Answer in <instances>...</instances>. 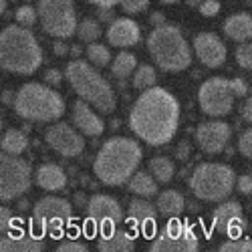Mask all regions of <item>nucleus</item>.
<instances>
[{
  "mask_svg": "<svg viewBox=\"0 0 252 252\" xmlns=\"http://www.w3.org/2000/svg\"><path fill=\"white\" fill-rule=\"evenodd\" d=\"M180 105L178 99L161 87L145 89L129 111L131 131L150 145H163L178 131Z\"/></svg>",
  "mask_w": 252,
  "mask_h": 252,
  "instance_id": "obj_1",
  "label": "nucleus"
},
{
  "mask_svg": "<svg viewBox=\"0 0 252 252\" xmlns=\"http://www.w3.org/2000/svg\"><path fill=\"white\" fill-rule=\"evenodd\" d=\"M141 161L139 143L129 137H111L103 143L99 150L93 172L95 176L107 186H121L135 174Z\"/></svg>",
  "mask_w": 252,
  "mask_h": 252,
  "instance_id": "obj_2",
  "label": "nucleus"
},
{
  "mask_svg": "<svg viewBox=\"0 0 252 252\" xmlns=\"http://www.w3.org/2000/svg\"><path fill=\"white\" fill-rule=\"evenodd\" d=\"M43 63L36 36L20 25H10L0 34V65L8 73L31 75Z\"/></svg>",
  "mask_w": 252,
  "mask_h": 252,
  "instance_id": "obj_3",
  "label": "nucleus"
},
{
  "mask_svg": "<svg viewBox=\"0 0 252 252\" xmlns=\"http://www.w3.org/2000/svg\"><path fill=\"white\" fill-rule=\"evenodd\" d=\"M148 51L156 65L167 73L184 71L192 63L190 45L186 43L182 32L172 25H159L152 31L148 38Z\"/></svg>",
  "mask_w": 252,
  "mask_h": 252,
  "instance_id": "obj_4",
  "label": "nucleus"
},
{
  "mask_svg": "<svg viewBox=\"0 0 252 252\" xmlns=\"http://www.w3.org/2000/svg\"><path fill=\"white\" fill-rule=\"evenodd\" d=\"M14 111L29 121H57L65 113V101L47 85L27 83L14 95Z\"/></svg>",
  "mask_w": 252,
  "mask_h": 252,
  "instance_id": "obj_5",
  "label": "nucleus"
},
{
  "mask_svg": "<svg viewBox=\"0 0 252 252\" xmlns=\"http://www.w3.org/2000/svg\"><path fill=\"white\" fill-rule=\"evenodd\" d=\"M65 75L71 83V87L75 89V93L87 103H91L97 111L111 113L115 109V95L111 85L93 67H89L85 61L81 59L71 61L67 65Z\"/></svg>",
  "mask_w": 252,
  "mask_h": 252,
  "instance_id": "obj_6",
  "label": "nucleus"
},
{
  "mask_svg": "<svg viewBox=\"0 0 252 252\" xmlns=\"http://www.w3.org/2000/svg\"><path fill=\"white\" fill-rule=\"evenodd\" d=\"M190 188L204 202H222L236 188V174L224 163H200L190 178Z\"/></svg>",
  "mask_w": 252,
  "mask_h": 252,
  "instance_id": "obj_7",
  "label": "nucleus"
},
{
  "mask_svg": "<svg viewBox=\"0 0 252 252\" xmlns=\"http://www.w3.org/2000/svg\"><path fill=\"white\" fill-rule=\"evenodd\" d=\"M38 20L43 29L57 36V38H69L77 34V16L73 0H38Z\"/></svg>",
  "mask_w": 252,
  "mask_h": 252,
  "instance_id": "obj_8",
  "label": "nucleus"
},
{
  "mask_svg": "<svg viewBox=\"0 0 252 252\" xmlns=\"http://www.w3.org/2000/svg\"><path fill=\"white\" fill-rule=\"evenodd\" d=\"M234 89L232 81H228L224 77H212L206 83H202V87L198 91V103L200 109L210 115V117H222L228 115L230 109L234 107Z\"/></svg>",
  "mask_w": 252,
  "mask_h": 252,
  "instance_id": "obj_9",
  "label": "nucleus"
},
{
  "mask_svg": "<svg viewBox=\"0 0 252 252\" xmlns=\"http://www.w3.org/2000/svg\"><path fill=\"white\" fill-rule=\"evenodd\" d=\"M31 165L18 156L2 154L0 159V198L14 200L31 188Z\"/></svg>",
  "mask_w": 252,
  "mask_h": 252,
  "instance_id": "obj_10",
  "label": "nucleus"
},
{
  "mask_svg": "<svg viewBox=\"0 0 252 252\" xmlns=\"http://www.w3.org/2000/svg\"><path fill=\"white\" fill-rule=\"evenodd\" d=\"M200 246L198 236L194 230L180 222L178 218H172L165 224V228L154 238L150 250L152 252H196Z\"/></svg>",
  "mask_w": 252,
  "mask_h": 252,
  "instance_id": "obj_11",
  "label": "nucleus"
},
{
  "mask_svg": "<svg viewBox=\"0 0 252 252\" xmlns=\"http://www.w3.org/2000/svg\"><path fill=\"white\" fill-rule=\"evenodd\" d=\"M71 218V204L57 196L38 200L32 210V222L40 232H59Z\"/></svg>",
  "mask_w": 252,
  "mask_h": 252,
  "instance_id": "obj_12",
  "label": "nucleus"
},
{
  "mask_svg": "<svg viewBox=\"0 0 252 252\" xmlns=\"http://www.w3.org/2000/svg\"><path fill=\"white\" fill-rule=\"evenodd\" d=\"M87 218L95 230H99L101 234H107L113 232L117 224L123 220V210L115 198L97 194L87 204Z\"/></svg>",
  "mask_w": 252,
  "mask_h": 252,
  "instance_id": "obj_13",
  "label": "nucleus"
},
{
  "mask_svg": "<svg viewBox=\"0 0 252 252\" xmlns=\"http://www.w3.org/2000/svg\"><path fill=\"white\" fill-rule=\"evenodd\" d=\"M45 141L63 158H77L85 150V139L69 123H55L45 131Z\"/></svg>",
  "mask_w": 252,
  "mask_h": 252,
  "instance_id": "obj_14",
  "label": "nucleus"
},
{
  "mask_svg": "<svg viewBox=\"0 0 252 252\" xmlns=\"http://www.w3.org/2000/svg\"><path fill=\"white\" fill-rule=\"evenodd\" d=\"M212 224H214V228L218 230V232L228 234L230 238H238L246 228V220H244L240 204L238 202L220 204L212 214Z\"/></svg>",
  "mask_w": 252,
  "mask_h": 252,
  "instance_id": "obj_15",
  "label": "nucleus"
},
{
  "mask_svg": "<svg viewBox=\"0 0 252 252\" xmlns=\"http://www.w3.org/2000/svg\"><path fill=\"white\" fill-rule=\"evenodd\" d=\"M230 139V127L224 121H206L198 125L196 141L206 154H220Z\"/></svg>",
  "mask_w": 252,
  "mask_h": 252,
  "instance_id": "obj_16",
  "label": "nucleus"
},
{
  "mask_svg": "<svg viewBox=\"0 0 252 252\" xmlns=\"http://www.w3.org/2000/svg\"><path fill=\"white\" fill-rule=\"evenodd\" d=\"M194 51H196V57L202 65L210 67V69H216V67H222L224 61H226V47L224 43L212 32H202V34H196L194 38Z\"/></svg>",
  "mask_w": 252,
  "mask_h": 252,
  "instance_id": "obj_17",
  "label": "nucleus"
},
{
  "mask_svg": "<svg viewBox=\"0 0 252 252\" xmlns=\"http://www.w3.org/2000/svg\"><path fill=\"white\" fill-rule=\"evenodd\" d=\"M91 103H87L85 99H79L73 105V123L75 127L83 133V135H89V137H97L103 133L105 125L103 119L89 107Z\"/></svg>",
  "mask_w": 252,
  "mask_h": 252,
  "instance_id": "obj_18",
  "label": "nucleus"
},
{
  "mask_svg": "<svg viewBox=\"0 0 252 252\" xmlns=\"http://www.w3.org/2000/svg\"><path fill=\"white\" fill-rule=\"evenodd\" d=\"M156 220H158V212L156 208L145 202V200H131L129 208H127V222L141 230L145 236H150L156 230Z\"/></svg>",
  "mask_w": 252,
  "mask_h": 252,
  "instance_id": "obj_19",
  "label": "nucleus"
},
{
  "mask_svg": "<svg viewBox=\"0 0 252 252\" xmlns=\"http://www.w3.org/2000/svg\"><path fill=\"white\" fill-rule=\"evenodd\" d=\"M141 38V31L137 27V23H133L131 18H117L111 23L109 31H107V40L113 47H133L139 43Z\"/></svg>",
  "mask_w": 252,
  "mask_h": 252,
  "instance_id": "obj_20",
  "label": "nucleus"
},
{
  "mask_svg": "<svg viewBox=\"0 0 252 252\" xmlns=\"http://www.w3.org/2000/svg\"><path fill=\"white\" fill-rule=\"evenodd\" d=\"M0 250L2 252H40L43 250V240L29 234H6L0 240Z\"/></svg>",
  "mask_w": 252,
  "mask_h": 252,
  "instance_id": "obj_21",
  "label": "nucleus"
},
{
  "mask_svg": "<svg viewBox=\"0 0 252 252\" xmlns=\"http://www.w3.org/2000/svg\"><path fill=\"white\" fill-rule=\"evenodd\" d=\"M36 184L47 192H59L67 186V176L55 163H43L36 170Z\"/></svg>",
  "mask_w": 252,
  "mask_h": 252,
  "instance_id": "obj_22",
  "label": "nucleus"
},
{
  "mask_svg": "<svg viewBox=\"0 0 252 252\" xmlns=\"http://www.w3.org/2000/svg\"><path fill=\"white\" fill-rule=\"evenodd\" d=\"M97 248L101 252H131L135 248V242H133V236L125 230H113V232H107V234H101L99 242H97Z\"/></svg>",
  "mask_w": 252,
  "mask_h": 252,
  "instance_id": "obj_23",
  "label": "nucleus"
},
{
  "mask_svg": "<svg viewBox=\"0 0 252 252\" xmlns=\"http://www.w3.org/2000/svg\"><path fill=\"white\" fill-rule=\"evenodd\" d=\"M224 34L238 43H246L252 38V16L246 12L230 16L224 23Z\"/></svg>",
  "mask_w": 252,
  "mask_h": 252,
  "instance_id": "obj_24",
  "label": "nucleus"
},
{
  "mask_svg": "<svg viewBox=\"0 0 252 252\" xmlns=\"http://www.w3.org/2000/svg\"><path fill=\"white\" fill-rule=\"evenodd\" d=\"M184 206H186V202H184V196L180 192L165 190V192H161L158 196V206L156 208H158V212L161 216L172 220V218H178L184 212Z\"/></svg>",
  "mask_w": 252,
  "mask_h": 252,
  "instance_id": "obj_25",
  "label": "nucleus"
},
{
  "mask_svg": "<svg viewBox=\"0 0 252 252\" xmlns=\"http://www.w3.org/2000/svg\"><path fill=\"white\" fill-rule=\"evenodd\" d=\"M129 190L135 196L152 198V196L158 194V180L148 172H135L129 180Z\"/></svg>",
  "mask_w": 252,
  "mask_h": 252,
  "instance_id": "obj_26",
  "label": "nucleus"
},
{
  "mask_svg": "<svg viewBox=\"0 0 252 252\" xmlns=\"http://www.w3.org/2000/svg\"><path fill=\"white\" fill-rule=\"evenodd\" d=\"M29 148V139L23 131L18 129H8L2 137V154H10V156H20Z\"/></svg>",
  "mask_w": 252,
  "mask_h": 252,
  "instance_id": "obj_27",
  "label": "nucleus"
},
{
  "mask_svg": "<svg viewBox=\"0 0 252 252\" xmlns=\"http://www.w3.org/2000/svg\"><path fill=\"white\" fill-rule=\"evenodd\" d=\"M150 174L159 182V184H167L172 182L174 174H176V167L172 163L170 158H163V156H158L150 161Z\"/></svg>",
  "mask_w": 252,
  "mask_h": 252,
  "instance_id": "obj_28",
  "label": "nucleus"
},
{
  "mask_svg": "<svg viewBox=\"0 0 252 252\" xmlns=\"http://www.w3.org/2000/svg\"><path fill=\"white\" fill-rule=\"evenodd\" d=\"M137 67V61H135V57L131 55V53H119L113 61H111V73L117 77V79H127L131 73H133V69Z\"/></svg>",
  "mask_w": 252,
  "mask_h": 252,
  "instance_id": "obj_29",
  "label": "nucleus"
},
{
  "mask_svg": "<svg viewBox=\"0 0 252 252\" xmlns=\"http://www.w3.org/2000/svg\"><path fill=\"white\" fill-rule=\"evenodd\" d=\"M156 79H158V77H156L154 67H150V65H139V67L135 69V75H133V87L145 91V89H150V87L156 85Z\"/></svg>",
  "mask_w": 252,
  "mask_h": 252,
  "instance_id": "obj_30",
  "label": "nucleus"
},
{
  "mask_svg": "<svg viewBox=\"0 0 252 252\" xmlns=\"http://www.w3.org/2000/svg\"><path fill=\"white\" fill-rule=\"evenodd\" d=\"M99 34H101V29L97 25V20H93V18H85L77 27V36L83 40V43H89V45L95 43Z\"/></svg>",
  "mask_w": 252,
  "mask_h": 252,
  "instance_id": "obj_31",
  "label": "nucleus"
},
{
  "mask_svg": "<svg viewBox=\"0 0 252 252\" xmlns=\"http://www.w3.org/2000/svg\"><path fill=\"white\" fill-rule=\"evenodd\" d=\"M87 59L93 63L95 67H107L111 63V55H109V49L105 45H97V43H91L87 47Z\"/></svg>",
  "mask_w": 252,
  "mask_h": 252,
  "instance_id": "obj_32",
  "label": "nucleus"
},
{
  "mask_svg": "<svg viewBox=\"0 0 252 252\" xmlns=\"http://www.w3.org/2000/svg\"><path fill=\"white\" fill-rule=\"evenodd\" d=\"M222 252H252V240L248 238H230L220 246Z\"/></svg>",
  "mask_w": 252,
  "mask_h": 252,
  "instance_id": "obj_33",
  "label": "nucleus"
},
{
  "mask_svg": "<svg viewBox=\"0 0 252 252\" xmlns=\"http://www.w3.org/2000/svg\"><path fill=\"white\" fill-rule=\"evenodd\" d=\"M36 12L38 10H34L32 6H20L18 10H16V14H14V18H16V23L20 25V27H32L34 23H36Z\"/></svg>",
  "mask_w": 252,
  "mask_h": 252,
  "instance_id": "obj_34",
  "label": "nucleus"
},
{
  "mask_svg": "<svg viewBox=\"0 0 252 252\" xmlns=\"http://www.w3.org/2000/svg\"><path fill=\"white\" fill-rule=\"evenodd\" d=\"M236 61H238V65L246 71L252 73V45H240L236 49Z\"/></svg>",
  "mask_w": 252,
  "mask_h": 252,
  "instance_id": "obj_35",
  "label": "nucleus"
},
{
  "mask_svg": "<svg viewBox=\"0 0 252 252\" xmlns=\"http://www.w3.org/2000/svg\"><path fill=\"white\" fill-rule=\"evenodd\" d=\"M148 2L150 0H121V8L127 14H137L148 8Z\"/></svg>",
  "mask_w": 252,
  "mask_h": 252,
  "instance_id": "obj_36",
  "label": "nucleus"
},
{
  "mask_svg": "<svg viewBox=\"0 0 252 252\" xmlns=\"http://www.w3.org/2000/svg\"><path fill=\"white\" fill-rule=\"evenodd\" d=\"M238 150H240V154H242L244 158L252 159V129H248V131H244V133L240 135Z\"/></svg>",
  "mask_w": 252,
  "mask_h": 252,
  "instance_id": "obj_37",
  "label": "nucleus"
},
{
  "mask_svg": "<svg viewBox=\"0 0 252 252\" xmlns=\"http://www.w3.org/2000/svg\"><path fill=\"white\" fill-rule=\"evenodd\" d=\"M198 8H200V12L204 16H214V14L220 12V2H218V0H204Z\"/></svg>",
  "mask_w": 252,
  "mask_h": 252,
  "instance_id": "obj_38",
  "label": "nucleus"
},
{
  "mask_svg": "<svg viewBox=\"0 0 252 252\" xmlns=\"http://www.w3.org/2000/svg\"><path fill=\"white\" fill-rule=\"evenodd\" d=\"M57 250H59V252H87V246L81 244V242H77V240H67V242L59 244Z\"/></svg>",
  "mask_w": 252,
  "mask_h": 252,
  "instance_id": "obj_39",
  "label": "nucleus"
},
{
  "mask_svg": "<svg viewBox=\"0 0 252 252\" xmlns=\"http://www.w3.org/2000/svg\"><path fill=\"white\" fill-rule=\"evenodd\" d=\"M236 188H238V192L244 194V196H250L252 194V176H240L236 178Z\"/></svg>",
  "mask_w": 252,
  "mask_h": 252,
  "instance_id": "obj_40",
  "label": "nucleus"
},
{
  "mask_svg": "<svg viewBox=\"0 0 252 252\" xmlns=\"http://www.w3.org/2000/svg\"><path fill=\"white\" fill-rule=\"evenodd\" d=\"M0 230H12V212L8 208H2L0 210Z\"/></svg>",
  "mask_w": 252,
  "mask_h": 252,
  "instance_id": "obj_41",
  "label": "nucleus"
},
{
  "mask_svg": "<svg viewBox=\"0 0 252 252\" xmlns=\"http://www.w3.org/2000/svg\"><path fill=\"white\" fill-rule=\"evenodd\" d=\"M242 119L246 123H252V97H248L242 105Z\"/></svg>",
  "mask_w": 252,
  "mask_h": 252,
  "instance_id": "obj_42",
  "label": "nucleus"
},
{
  "mask_svg": "<svg viewBox=\"0 0 252 252\" xmlns=\"http://www.w3.org/2000/svg\"><path fill=\"white\" fill-rule=\"evenodd\" d=\"M232 89H234L236 97H242V95L248 93V87H246V83H244L242 79H234V81H232Z\"/></svg>",
  "mask_w": 252,
  "mask_h": 252,
  "instance_id": "obj_43",
  "label": "nucleus"
},
{
  "mask_svg": "<svg viewBox=\"0 0 252 252\" xmlns=\"http://www.w3.org/2000/svg\"><path fill=\"white\" fill-rule=\"evenodd\" d=\"M87 2L95 4V6H101V8H111L115 6L117 2H121V0H87Z\"/></svg>",
  "mask_w": 252,
  "mask_h": 252,
  "instance_id": "obj_44",
  "label": "nucleus"
},
{
  "mask_svg": "<svg viewBox=\"0 0 252 252\" xmlns=\"http://www.w3.org/2000/svg\"><path fill=\"white\" fill-rule=\"evenodd\" d=\"M45 79H47V83H53V85H61V73L59 71H47V75H45Z\"/></svg>",
  "mask_w": 252,
  "mask_h": 252,
  "instance_id": "obj_45",
  "label": "nucleus"
},
{
  "mask_svg": "<svg viewBox=\"0 0 252 252\" xmlns=\"http://www.w3.org/2000/svg\"><path fill=\"white\" fill-rule=\"evenodd\" d=\"M152 23H154V25H158V27H159V25H165V23H163V16H161L159 12H156V14L152 16Z\"/></svg>",
  "mask_w": 252,
  "mask_h": 252,
  "instance_id": "obj_46",
  "label": "nucleus"
},
{
  "mask_svg": "<svg viewBox=\"0 0 252 252\" xmlns=\"http://www.w3.org/2000/svg\"><path fill=\"white\" fill-rule=\"evenodd\" d=\"M55 53H57V55H65V53H67V49L63 47L61 43H57V45H55Z\"/></svg>",
  "mask_w": 252,
  "mask_h": 252,
  "instance_id": "obj_47",
  "label": "nucleus"
},
{
  "mask_svg": "<svg viewBox=\"0 0 252 252\" xmlns=\"http://www.w3.org/2000/svg\"><path fill=\"white\" fill-rule=\"evenodd\" d=\"M186 2L190 4V6H200V4L204 2V0H186Z\"/></svg>",
  "mask_w": 252,
  "mask_h": 252,
  "instance_id": "obj_48",
  "label": "nucleus"
},
{
  "mask_svg": "<svg viewBox=\"0 0 252 252\" xmlns=\"http://www.w3.org/2000/svg\"><path fill=\"white\" fill-rule=\"evenodd\" d=\"M0 2H2V4H0V12H4V8H6V0H0Z\"/></svg>",
  "mask_w": 252,
  "mask_h": 252,
  "instance_id": "obj_49",
  "label": "nucleus"
},
{
  "mask_svg": "<svg viewBox=\"0 0 252 252\" xmlns=\"http://www.w3.org/2000/svg\"><path fill=\"white\" fill-rule=\"evenodd\" d=\"M163 4H174V2H178V0H161Z\"/></svg>",
  "mask_w": 252,
  "mask_h": 252,
  "instance_id": "obj_50",
  "label": "nucleus"
}]
</instances>
